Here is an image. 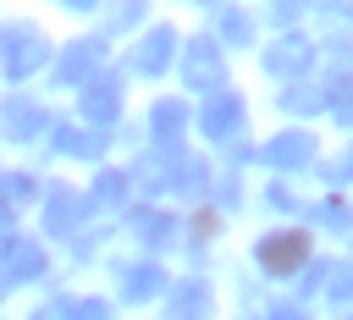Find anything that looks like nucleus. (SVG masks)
<instances>
[{"instance_id":"a211bd4d","label":"nucleus","mask_w":353,"mask_h":320,"mask_svg":"<svg viewBox=\"0 0 353 320\" xmlns=\"http://www.w3.org/2000/svg\"><path fill=\"white\" fill-rule=\"evenodd\" d=\"M132 232H138L143 243H154V248H160V243H171V232H176V226H171V215H165V210H143V204H138V210H132Z\"/></svg>"},{"instance_id":"9b49d317","label":"nucleus","mask_w":353,"mask_h":320,"mask_svg":"<svg viewBox=\"0 0 353 320\" xmlns=\"http://www.w3.org/2000/svg\"><path fill=\"white\" fill-rule=\"evenodd\" d=\"M171 55H176V33H171V28H154V33L138 44V72H143V77H160V72L171 66Z\"/></svg>"},{"instance_id":"393cba45","label":"nucleus","mask_w":353,"mask_h":320,"mask_svg":"<svg viewBox=\"0 0 353 320\" xmlns=\"http://www.w3.org/2000/svg\"><path fill=\"white\" fill-rule=\"evenodd\" d=\"M325 221L342 232V226H347V199H331V204H325Z\"/></svg>"},{"instance_id":"0eeeda50","label":"nucleus","mask_w":353,"mask_h":320,"mask_svg":"<svg viewBox=\"0 0 353 320\" xmlns=\"http://www.w3.org/2000/svg\"><path fill=\"white\" fill-rule=\"evenodd\" d=\"M83 221H88V199H83V193H72V188H55V193L44 199V226H50L55 237H72Z\"/></svg>"},{"instance_id":"412c9836","label":"nucleus","mask_w":353,"mask_h":320,"mask_svg":"<svg viewBox=\"0 0 353 320\" xmlns=\"http://www.w3.org/2000/svg\"><path fill=\"white\" fill-rule=\"evenodd\" d=\"M121 193H127V177H121V171H99V182H94V193H88V210H94V204H121Z\"/></svg>"},{"instance_id":"423d86ee","label":"nucleus","mask_w":353,"mask_h":320,"mask_svg":"<svg viewBox=\"0 0 353 320\" xmlns=\"http://www.w3.org/2000/svg\"><path fill=\"white\" fill-rule=\"evenodd\" d=\"M99 61H105V39H77L55 61V83H88V77H99Z\"/></svg>"},{"instance_id":"4468645a","label":"nucleus","mask_w":353,"mask_h":320,"mask_svg":"<svg viewBox=\"0 0 353 320\" xmlns=\"http://www.w3.org/2000/svg\"><path fill=\"white\" fill-rule=\"evenodd\" d=\"M55 149H61V154H99V149H105V132H94V127H72V121H55Z\"/></svg>"},{"instance_id":"39448f33","label":"nucleus","mask_w":353,"mask_h":320,"mask_svg":"<svg viewBox=\"0 0 353 320\" xmlns=\"http://www.w3.org/2000/svg\"><path fill=\"white\" fill-rule=\"evenodd\" d=\"M309 61H314V44H309V39H276L270 55H265V72L281 77V83H298V77L309 72Z\"/></svg>"},{"instance_id":"aec40b11","label":"nucleus","mask_w":353,"mask_h":320,"mask_svg":"<svg viewBox=\"0 0 353 320\" xmlns=\"http://www.w3.org/2000/svg\"><path fill=\"white\" fill-rule=\"evenodd\" d=\"M28 199H33V177H22V171H11V177H0V215H6V210L17 215V210H22Z\"/></svg>"},{"instance_id":"5701e85b","label":"nucleus","mask_w":353,"mask_h":320,"mask_svg":"<svg viewBox=\"0 0 353 320\" xmlns=\"http://www.w3.org/2000/svg\"><path fill=\"white\" fill-rule=\"evenodd\" d=\"M66 320H110V309H105L99 298H77V303L66 309Z\"/></svg>"},{"instance_id":"f03ea898","label":"nucleus","mask_w":353,"mask_h":320,"mask_svg":"<svg viewBox=\"0 0 353 320\" xmlns=\"http://www.w3.org/2000/svg\"><path fill=\"white\" fill-rule=\"evenodd\" d=\"M309 259V232H270V237H259V265L270 270V276H298V265Z\"/></svg>"},{"instance_id":"7ed1b4c3","label":"nucleus","mask_w":353,"mask_h":320,"mask_svg":"<svg viewBox=\"0 0 353 320\" xmlns=\"http://www.w3.org/2000/svg\"><path fill=\"white\" fill-rule=\"evenodd\" d=\"M50 61V44L39 39V33H6V44H0V66H6V77L17 83V77H33L39 66Z\"/></svg>"},{"instance_id":"2eb2a0df","label":"nucleus","mask_w":353,"mask_h":320,"mask_svg":"<svg viewBox=\"0 0 353 320\" xmlns=\"http://www.w3.org/2000/svg\"><path fill=\"white\" fill-rule=\"evenodd\" d=\"M210 314V287L204 281H182L171 292V320H204Z\"/></svg>"},{"instance_id":"20e7f679","label":"nucleus","mask_w":353,"mask_h":320,"mask_svg":"<svg viewBox=\"0 0 353 320\" xmlns=\"http://www.w3.org/2000/svg\"><path fill=\"white\" fill-rule=\"evenodd\" d=\"M83 116L94 121V132H105V127L121 116V77H116V72L88 77V88H83Z\"/></svg>"},{"instance_id":"9d476101","label":"nucleus","mask_w":353,"mask_h":320,"mask_svg":"<svg viewBox=\"0 0 353 320\" xmlns=\"http://www.w3.org/2000/svg\"><path fill=\"white\" fill-rule=\"evenodd\" d=\"M265 160L276 166V171H298V166H309L314 160V132H276L270 143H265Z\"/></svg>"},{"instance_id":"dca6fc26","label":"nucleus","mask_w":353,"mask_h":320,"mask_svg":"<svg viewBox=\"0 0 353 320\" xmlns=\"http://www.w3.org/2000/svg\"><path fill=\"white\" fill-rule=\"evenodd\" d=\"M165 182H171L176 193H199V188H204V160L171 149V160H165Z\"/></svg>"},{"instance_id":"6e6552de","label":"nucleus","mask_w":353,"mask_h":320,"mask_svg":"<svg viewBox=\"0 0 353 320\" xmlns=\"http://www.w3.org/2000/svg\"><path fill=\"white\" fill-rule=\"evenodd\" d=\"M44 270V248L39 243H28V237H11V243H0V281H33Z\"/></svg>"},{"instance_id":"ddd939ff","label":"nucleus","mask_w":353,"mask_h":320,"mask_svg":"<svg viewBox=\"0 0 353 320\" xmlns=\"http://www.w3.org/2000/svg\"><path fill=\"white\" fill-rule=\"evenodd\" d=\"M39 127H50V116H44L33 99H6V132H11V138H33Z\"/></svg>"},{"instance_id":"b1692460","label":"nucleus","mask_w":353,"mask_h":320,"mask_svg":"<svg viewBox=\"0 0 353 320\" xmlns=\"http://www.w3.org/2000/svg\"><path fill=\"white\" fill-rule=\"evenodd\" d=\"M221 22H226L232 44H243V39H248V11H232V6H226V11H221Z\"/></svg>"},{"instance_id":"4be33fe9","label":"nucleus","mask_w":353,"mask_h":320,"mask_svg":"<svg viewBox=\"0 0 353 320\" xmlns=\"http://www.w3.org/2000/svg\"><path fill=\"white\" fill-rule=\"evenodd\" d=\"M325 292H331V303H347V292H353V270H347V259H336V265H331Z\"/></svg>"},{"instance_id":"a878e982","label":"nucleus","mask_w":353,"mask_h":320,"mask_svg":"<svg viewBox=\"0 0 353 320\" xmlns=\"http://www.w3.org/2000/svg\"><path fill=\"white\" fill-rule=\"evenodd\" d=\"M270 320H309V309H303V303H281Z\"/></svg>"},{"instance_id":"f3484780","label":"nucleus","mask_w":353,"mask_h":320,"mask_svg":"<svg viewBox=\"0 0 353 320\" xmlns=\"http://www.w3.org/2000/svg\"><path fill=\"white\" fill-rule=\"evenodd\" d=\"M165 287V270L149 259V265H138V270H127V281H121V292H127V303H143V298H154Z\"/></svg>"},{"instance_id":"6ab92c4d","label":"nucleus","mask_w":353,"mask_h":320,"mask_svg":"<svg viewBox=\"0 0 353 320\" xmlns=\"http://www.w3.org/2000/svg\"><path fill=\"white\" fill-rule=\"evenodd\" d=\"M325 105V83H292L287 94H281V110H292V116H309V110H320Z\"/></svg>"},{"instance_id":"1a4fd4ad","label":"nucleus","mask_w":353,"mask_h":320,"mask_svg":"<svg viewBox=\"0 0 353 320\" xmlns=\"http://www.w3.org/2000/svg\"><path fill=\"white\" fill-rule=\"evenodd\" d=\"M199 127H204L210 138H232V132L243 127V99H237V94H226V88H221V94H210V99H204V110H199Z\"/></svg>"},{"instance_id":"f257e3e1","label":"nucleus","mask_w":353,"mask_h":320,"mask_svg":"<svg viewBox=\"0 0 353 320\" xmlns=\"http://www.w3.org/2000/svg\"><path fill=\"white\" fill-rule=\"evenodd\" d=\"M182 77H188V88L221 94V83H226V66H221V44H215V39H188V55H182Z\"/></svg>"},{"instance_id":"f8f14e48","label":"nucleus","mask_w":353,"mask_h":320,"mask_svg":"<svg viewBox=\"0 0 353 320\" xmlns=\"http://www.w3.org/2000/svg\"><path fill=\"white\" fill-rule=\"evenodd\" d=\"M149 127H154V143H160V149H176V138H182V127H188V105H182V99H160V105L149 110Z\"/></svg>"}]
</instances>
